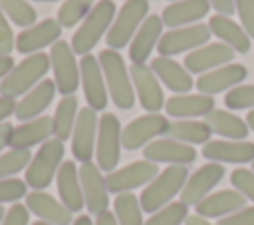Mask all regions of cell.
<instances>
[{
    "mask_svg": "<svg viewBox=\"0 0 254 225\" xmlns=\"http://www.w3.org/2000/svg\"><path fill=\"white\" fill-rule=\"evenodd\" d=\"M189 179L187 165H167L139 195L141 209L145 213H157L165 205L171 203L175 195H179Z\"/></svg>",
    "mask_w": 254,
    "mask_h": 225,
    "instance_id": "obj_1",
    "label": "cell"
},
{
    "mask_svg": "<svg viewBox=\"0 0 254 225\" xmlns=\"http://www.w3.org/2000/svg\"><path fill=\"white\" fill-rule=\"evenodd\" d=\"M99 64L103 70L107 94L119 110H131L135 106V88L131 74L125 68V62L117 50H103L99 54Z\"/></svg>",
    "mask_w": 254,
    "mask_h": 225,
    "instance_id": "obj_2",
    "label": "cell"
},
{
    "mask_svg": "<svg viewBox=\"0 0 254 225\" xmlns=\"http://www.w3.org/2000/svg\"><path fill=\"white\" fill-rule=\"evenodd\" d=\"M117 16L115 10V2L113 0H99L91 12L85 16V20L81 22V26L75 30L73 38H71V50L75 54H89L97 42L103 38L105 32H109L113 20Z\"/></svg>",
    "mask_w": 254,
    "mask_h": 225,
    "instance_id": "obj_3",
    "label": "cell"
},
{
    "mask_svg": "<svg viewBox=\"0 0 254 225\" xmlns=\"http://www.w3.org/2000/svg\"><path fill=\"white\" fill-rule=\"evenodd\" d=\"M50 68H52L50 66V54L40 52V54L26 56L0 82V96L14 98V100L18 96H26L32 88H36L42 82V78L48 74Z\"/></svg>",
    "mask_w": 254,
    "mask_h": 225,
    "instance_id": "obj_4",
    "label": "cell"
},
{
    "mask_svg": "<svg viewBox=\"0 0 254 225\" xmlns=\"http://www.w3.org/2000/svg\"><path fill=\"white\" fill-rule=\"evenodd\" d=\"M64 141L58 137H52L46 143H42L36 155H32L30 165L26 167V185L34 191H44L58 175L64 163Z\"/></svg>",
    "mask_w": 254,
    "mask_h": 225,
    "instance_id": "obj_5",
    "label": "cell"
},
{
    "mask_svg": "<svg viewBox=\"0 0 254 225\" xmlns=\"http://www.w3.org/2000/svg\"><path fill=\"white\" fill-rule=\"evenodd\" d=\"M147 14H149V0H125L105 38L109 50L125 48L133 40L141 24L145 22Z\"/></svg>",
    "mask_w": 254,
    "mask_h": 225,
    "instance_id": "obj_6",
    "label": "cell"
},
{
    "mask_svg": "<svg viewBox=\"0 0 254 225\" xmlns=\"http://www.w3.org/2000/svg\"><path fill=\"white\" fill-rule=\"evenodd\" d=\"M121 125L115 113H103L97 125V141H95V159L101 171H115L121 157Z\"/></svg>",
    "mask_w": 254,
    "mask_h": 225,
    "instance_id": "obj_7",
    "label": "cell"
},
{
    "mask_svg": "<svg viewBox=\"0 0 254 225\" xmlns=\"http://www.w3.org/2000/svg\"><path fill=\"white\" fill-rule=\"evenodd\" d=\"M50 66L54 72L56 90L62 96H73L79 82V64L75 62V52L65 40H58L50 50Z\"/></svg>",
    "mask_w": 254,
    "mask_h": 225,
    "instance_id": "obj_8",
    "label": "cell"
},
{
    "mask_svg": "<svg viewBox=\"0 0 254 225\" xmlns=\"http://www.w3.org/2000/svg\"><path fill=\"white\" fill-rule=\"evenodd\" d=\"M210 40V28L208 24H190V26H183V28H175L169 30L167 34L161 36L157 50L161 56L171 58L189 50H198L202 46H206V42Z\"/></svg>",
    "mask_w": 254,
    "mask_h": 225,
    "instance_id": "obj_9",
    "label": "cell"
},
{
    "mask_svg": "<svg viewBox=\"0 0 254 225\" xmlns=\"http://www.w3.org/2000/svg\"><path fill=\"white\" fill-rule=\"evenodd\" d=\"M169 123L171 121L161 113H147V115L131 119L121 131L123 149L135 151L139 147H145L153 139H159L161 135H167Z\"/></svg>",
    "mask_w": 254,
    "mask_h": 225,
    "instance_id": "obj_10",
    "label": "cell"
},
{
    "mask_svg": "<svg viewBox=\"0 0 254 225\" xmlns=\"http://www.w3.org/2000/svg\"><path fill=\"white\" fill-rule=\"evenodd\" d=\"M159 165L147 159H139L133 161L125 167H119L111 173L105 175V183L109 193H131V189L141 187V185H149L157 175H159Z\"/></svg>",
    "mask_w": 254,
    "mask_h": 225,
    "instance_id": "obj_11",
    "label": "cell"
},
{
    "mask_svg": "<svg viewBox=\"0 0 254 225\" xmlns=\"http://www.w3.org/2000/svg\"><path fill=\"white\" fill-rule=\"evenodd\" d=\"M79 82L83 88V96L87 100V108L95 112H103L107 106L109 94H107L99 58H95L93 54H85L79 60Z\"/></svg>",
    "mask_w": 254,
    "mask_h": 225,
    "instance_id": "obj_12",
    "label": "cell"
},
{
    "mask_svg": "<svg viewBox=\"0 0 254 225\" xmlns=\"http://www.w3.org/2000/svg\"><path fill=\"white\" fill-rule=\"evenodd\" d=\"M129 74H131V82H133V88H135V94H137L141 108L147 110L149 113H159L165 108L167 100H165L161 82L155 76V72L151 70V66L133 64Z\"/></svg>",
    "mask_w": 254,
    "mask_h": 225,
    "instance_id": "obj_13",
    "label": "cell"
},
{
    "mask_svg": "<svg viewBox=\"0 0 254 225\" xmlns=\"http://www.w3.org/2000/svg\"><path fill=\"white\" fill-rule=\"evenodd\" d=\"M97 125H99V117H97L95 110H91V108L79 110L75 127L71 133V153L81 163L91 161V157L95 155Z\"/></svg>",
    "mask_w": 254,
    "mask_h": 225,
    "instance_id": "obj_14",
    "label": "cell"
},
{
    "mask_svg": "<svg viewBox=\"0 0 254 225\" xmlns=\"http://www.w3.org/2000/svg\"><path fill=\"white\" fill-rule=\"evenodd\" d=\"M224 165L220 163H206L202 167H198L194 173L189 175L183 191H181V201L189 207V205H198L204 197L210 195V191L214 189V185H218L224 177Z\"/></svg>",
    "mask_w": 254,
    "mask_h": 225,
    "instance_id": "obj_15",
    "label": "cell"
},
{
    "mask_svg": "<svg viewBox=\"0 0 254 225\" xmlns=\"http://www.w3.org/2000/svg\"><path fill=\"white\" fill-rule=\"evenodd\" d=\"M79 179H81V189H83V199L85 207L91 215H99L107 211L109 205V189L105 183V177L97 163L87 161L79 165Z\"/></svg>",
    "mask_w": 254,
    "mask_h": 225,
    "instance_id": "obj_16",
    "label": "cell"
},
{
    "mask_svg": "<svg viewBox=\"0 0 254 225\" xmlns=\"http://www.w3.org/2000/svg\"><path fill=\"white\" fill-rule=\"evenodd\" d=\"M143 157L153 163H169V165H189L196 159V149L192 145L181 143L171 137L153 139L143 147Z\"/></svg>",
    "mask_w": 254,
    "mask_h": 225,
    "instance_id": "obj_17",
    "label": "cell"
},
{
    "mask_svg": "<svg viewBox=\"0 0 254 225\" xmlns=\"http://www.w3.org/2000/svg\"><path fill=\"white\" fill-rule=\"evenodd\" d=\"M62 36V24L54 18L36 22L16 36V50L20 54H36L46 46H54Z\"/></svg>",
    "mask_w": 254,
    "mask_h": 225,
    "instance_id": "obj_18",
    "label": "cell"
},
{
    "mask_svg": "<svg viewBox=\"0 0 254 225\" xmlns=\"http://www.w3.org/2000/svg\"><path fill=\"white\" fill-rule=\"evenodd\" d=\"M246 76H248V70L242 64H226L198 76V80L194 82V88L198 90V94L214 96L240 86L246 80Z\"/></svg>",
    "mask_w": 254,
    "mask_h": 225,
    "instance_id": "obj_19",
    "label": "cell"
},
{
    "mask_svg": "<svg viewBox=\"0 0 254 225\" xmlns=\"http://www.w3.org/2000/svg\"><path fill=\"white\" fill-rule=\"evenodd\" d=\"M202 157L212 163H252L254 143L246 139H212L202 145Z\"/></svg>",
    "mask_w": 254,
    "mask_h": 225,
    "instance_id": "obj_20",
    "label": "cell"
},
{
    "mask_svg": "<svg viewBox=\"0 0 254 225\" xmlns=\"http://www.w3.org/2000/svg\"><path fill=\"white\" fill-rule=\"evenodd\" d=\"M234 58V50L222 42H214V44H206L198 50H192L190 54H187L185 58V68L190 74H206L210 70H216L220 66L230 64Z\"/></svg>",
    "mask_w": 254,
    "mask_h": 225,
    "instance_id": "obj_21",
    "label": "cell"
},
{
    "mask_svg": "<svg viewBox=\"0 0 254 225\" xmlns=\"http://www.w3.org/2000/svg\"><path fill=\"white\" fill-rule=\"evenodd\" d=\"M26 207L30 213H34L40 221L52 223V225H71V211L58 201L54 195L46 191H30L26 195Z\"/></svg>",
    "mask_w": 254,
    "mask_h": 225,
    "instance_id": "obj_22",
    "label": "cell"
},
{
    "mask_svg": "<svg viewBox=\"0 0 254 225\" xmlns=\"http://www.w3.org/2000/svg\"><path fill=\"white\" fill-rule=\"evenodd\" d=\"M54 135V119L50 115H40L30 121H22L12 129L10 147L12 149H30L34 145L46 143Z\"/></svg>",
    "mask_w": 254,
    "mask_h": 225,
    "instance_id": "obj_23",
    "label": "cell"
},
{
    "mask_svg": "<svg viewBox=\"0 0 254 225\" xmlns=\"http://www.w3.org/2000/svg\"><path fill=\"white\" fill-rule=\"evenodd\" d=\"M163 20L157 14H151L145 18V22L141 24V28L137 30V34L131 40L129 46V60L133 64H145L153 52V48L159 44L161 36H163Z\"/></svg>",
    "mask_w": 254,
    "mask_h": 225,
    "instance_id": "obj_24",
    "label": "cell"
},
{
    "mask_svg": "<svg viewBox=\"0 0 254 225\" xmlns=\"http://www.w3.org/2000/svg\"><path fill=\"white\" fill-rule=\"evenodd\" d=\"M56 183H58V193H60V201L71 211L77 213L85 207V199H83V189H81V179H79V169L75 167V163L71 159L64 161L58 175H56Z\"/></svg>",
    "mask_w": 254,
    "mask_h": 225,
    "instance_id": "obj_25",
    "label": "cell"
},
{
    "mask_svg": "<svg viewBox=\"0 0 254 225\" xmlns=\"http://www.w3.org/2000/svg\"><path fill=\"white\" fill-rule=\"evenodd\" d=\"M151 70L155 72L159 82L175 94H187L194 88V80H192L190 72L187 68H183V64H179L173 58L157 56L151 62Z\"/></svg>",
    "mask_w": 254,
    "mask_h": 225,
    "instance_id": "obj_26",
    "label": "cell"
},
{
    "mask_svg": "<svg viewBox=\"0 0 254 225\" xmlns=\"http://www.w3.org/2000/svg\"><path fill=\"white\" fill-rule=\"evenodd\" d=\"M246 207V197L236 191V189H222L216 193H210L208 197H204L194 209L196 215L204 217V219H212V217H226L232 215L240 209Z\"/></svg>",
    "mask_w": 254,
    "mask_h": 225,
    "instance_id": "obj_27",
    "label": "cell"
},
{
    "mask_svg": "<svg viewBox=\"0 0 254 225\" xmlns=\"http://www.w3.org/2000/svg\"><path fill=\"white\" fill-rule=\"evenodd\" d=\"M56 96V82L54 80H42L36 88H32L16 106V117L20 121H30L42 115V112L48 110V106L54 102Z\"/></svg>",
    "mask_w": 254,
    "mask_h": 225,
    "instance_id": "obj_28",
    "label": "cell"
},
{
    "mask_svg": "<svg viewBox=\"0 0 254 225\" xmlns=\"http://www.w3.org/2000/svg\"><path fill=\"white\" fill-rule=\"evenodd\" d=\"M165 110L167 115L177 119L200 117V115H208L214 110V98L204 94H179V96H171L165 102Z\"/></svg>",
    "mask_w": 254,
    "mask_h": 225,
    "instance_id": "obj_29",
    "label": "cell"
},
{
    "mask_svg": "<svg viewBox=\"0 0 254 225\" xmlns=\"http://www.w3.org/2000/svg\"><path fill=\"white\" fill-rule=\"evenodd\" d=\"M208 10H210L208 0H179L163 10L161 20L169 28H183L196 24L200 18L208 14Z\"/></svg>",
    "mask_w": 254,
    "mask_h": 225,
    "instance_id": "obj_30",
    "label": "cell"
},
{
    "mask_svg": "<svg viewBox=\"0 0 254 225\" xmlns=\"http://www.w3.org/2000/svg\"><path fill=\"white\" fill-rule=\"evenodd\" d=\"M208 28H210V34H214L216 38H220L222 44L230 46L234 52L238 54H246L250 50V36L246 34V30L234 22L230 16H220V14H214L210 20H208Z\"/></svg>",
    "mask_w": 254,
    "mask_h": 225,
    "instance_id": "obj_31",
    "label": "cell"
},
{
    "mask_svg": "<svg viewBox=\"0 0 254 225\" xmlns=\"http://www.w3.org/2000/svg\"><path fill=\"white\" fill-rule=\"evenodd\" d=\"M204 123L210 127L212 133H218L226 139H234V141H242L246 139L250 127L246 123V119L238 117L232 112L226 110H212L208 115H204Z\"/></svg>",
    "mask_w": 254,
    "mask_h": 225,
    "instance_id": "obj_32",
    "label": "cell"
},
{
    "mask_svg": "<svg viewBox=\"0 0 254 225\" xmlns=\"http://www.w3.org/2000/svg\"><path fill=\"white\" fill-rule=\"evenodd\" d=\"M210 135H212L210 127L204 121H196V119H173L167 131V137L187 145H196V143L204 145L210 141Z\"/></svg>",
    "mask_w": 254,
    "mask_h": 225,
    "instance_id": "obj_33",
    "label": "cell"
},
{
    "mask_svg": "<svg viewBox=\"0 0 254 225\" xmlns=\"http://www.w3.org/2000/svg\"><path fill=\"white\" fill-rule=\"evenodd\" d=\"M79 108H77V98L75 96H64L58 106H56V113L52 115L54 119V135L62 141L69 139L75 127V119H77Z\"/></svg>",
    "mask_w": 254,
    "mask_h": 225,
    "instance_id": "obj_34",
    "label": "cell"
},
{
    "mask_svg": "<svg viewBox=\"0 0 254 225\" xmlns=\"http://www.w3.org/2000/svg\"><path fill=\"white\" fill-rule=\"evenodd\" d=\"M113 213L119 225H145L139 197L133 193H119L113 201Z\"/></svg>",
    "mask_w": 254,
    "mask_h": 225,
    "instance_id": "obj_35",
    "label": "cell"
},
{
    "mask_svg": "<svg viewBox=\"0 0 254 225\" xmlns=\"http://www.w3.org/2000/svg\"><path fill=\"white\" fill-rule=\"evenodd\" d=\"M0 10L4 12V16L14 22L16 26L22 28H30L36 24V10L30 6L28 0H0Z\"/></svg>",
    "mask_w": 254,
    "mask_h": 225,
    "instance_id": "obj_36",
    "label": "cell"
},
{
    "mask_svg": "<svg viewBox=\"0 0 254 225\" xmlns=\"http://www.w3.org/2000/svg\"><path fill=\"white\" fill-rule=\"evenodd\" d=\"M93 6V0H64L58 10V22L62 28H71L77 22H83Z\"/></svg>",
    "mask_w": 254,
    "mask_h": 225,
    "instance_id": "obj_37",
    "label": "cell"
},
{
    "mask_svg": "<svg viewBox=\"0 0 254 225\" xmlns=\"http://www.w3.org/2000/svg\"><path fill=\"white\" fill-rule=\"evenodd\" d=\"M187 217H189V207L183 201H173L163 209H159L157 213H153L145 221V225H183Z\"/></svg>",
    "mask_w": 254,
    "mask_h": 225,
    "instance_id": "obj_38",
    "label": "cell"
},
{
    "mask_svg": "<svg viewBox=\"0 0 254 225\" xmlns=\"http://www.w3.org/2000/svg\"><path fill=\"white\" fill-rule=\"evenodd\" d=\"M32 161L30 149H10L0 155V179H8L24 171Z\"/></svg>",
    "mask_w": 254,
    "mask_h": 225,
    "instance_id": "obj_39",
    "label": "cell"
},
{
    "mask_svg": "<svg viewBox=\"0 0 254 225\" xmlns=\"http://www.w3.org/2000/svg\"><path fill=\"white\" fill-rule=\"evenodd\" d=\"M224 106L232 112L238 110H254V84L248 86H236L226 92Z\"/></svg>",
    "mask_w": 254,
    "mask_h": 225,
    "instance_id": "obj_40",
    "label": "cell"
},
{
    "mask_svg": "<svg viewBox=\"0 0 254 225\" xmlns=\"http://www.w3.org/2000/svg\"><path fill=\"white\" fill-rule=\"evenodd\" d=\"M28 195V185L24 179L8 177L0 179V205L2 203H16L18 199Z\"/></svg>",
    "mask_w": 254,
    "mask_h": 225,
    "instance_id": "obj_41",
    "label": "cell"
},
{
    "mask_svg": "<svg viewBox=\"0 0 254 225\" xmlns=\"http://www.w3.org/2000/svg\"><path fill=\"white\" fill-rule=\"evenodd\" d=\"M230 183L236 191H240L246 199L254 201V171L252 169H244L238 167L230 173Z\"/></svg>",
    "mask_w": 254,
    "mask_h": 225,
    "instance_id": "obj_42",
    "label": "cell"
},
{
    "mask_svg": "<svg viewBox=\"0 0 254 225\" xmlns=\"http://www.w3.org/2000/svg\"><path fill=\"white\" fill-rule=\"evenodd\" d=\"M234 6L240 16L242 28L250 38H254V0H234Z\"/></svg>",
    "mask_w": 254,
    "mask_h": 225,
    "instance_id": "obj_43",
    "label": "cell"
},
{
    "mask_svg": "<svg viewBox=\"0 0 254 225\" xmlns=\"http://www.w3.org/2000/svg\"><path fill=\"white\" fill-rule=\"evenodd\" d=\"M12 48H16V38L8 24V18L0 10V56H10Z\"/></svg>",
    "mask_w": 254,
    "mask_h": 225,
    "instance_id": "obj_44",
    "label": "cell"
},
{
    "mask_svg": "<svg viewBox=\"0 0 254 225\" xmlns=\"http://www.w3.org/2000/svg\"><path fill=\"white\" fill-rule=\"evenodd\" d=\"M28 223H30V211L22 203H14L2 219V225H28Z\"/></svg>",
    "mask_w": 254,
    "mask_h": 225,
    "instance_id": "obj_45",
    "label": "cell"
},
{
    "mask_svg": "<svg viewBox=\"0 0 254 225\" xmlns=\"http://www.w3.org/2000/svg\"><path fill=\"white\" fill-rule=\"evenodd\" d=\"M216 225H254V207H244L232 215H226Z\"/></svg>",
    "mask_w": 254,
    "mask_h": 225,
    "instance_id": "obj_46",
    "label": "cell"
},
{
    "mask_svg": "<svg viewBox=\"0 0 254 225\" xmlns=\"http://www.w3.org/2000/svg\"><path fill=\"white\" fill-rule=\"evenodd\" d=\"M16 106H18V102L14 98L0 96V123H6V119L12 113H16Z\"/></svg>",
    "mask_w": 254,
    "mask_h": 225,
    "instance_id": "obj_47",
    "label": "cell"
},
{
    "mask_svg": "<svg viewBox=\"0 0 254 225\" xmlns=\"http://www.w3.org/2000/svg\"><path fill=\"white\" fill-rule=\"evenodd\" d=\"M210 8H214L220 16H232V12L236 10L234 0H208Z\"/></svg>",
    "mask_w": 254,
    "mask_h": 225,
    "instance_id": "obj_48",
    "label": "cell"
},
{
    "mask_svg": "<svg viewBox=\"0 0 254 225\" xmlns=\"http://www.w3.org/2000/svg\"><path fill=\"white\" fill-rule=\"evenodd\" d=\"M12 129H14V125H12L10 121L0 123V151H2L6 145H10V135H12Z\"/></svg>",
    "mask_w": 254,
    "mask_h": 225,
    "instance_id": "obj_49",
    "label": "cell"
},
{
    "mask_svg": "<svg viewBox=\"0 0 254 225\" xmlns=\"http://www.w3.org/2000/svg\"><path fill=\"white\" fill-rule=\"evenodd\" d=\"M93 225H119V223H117V219H115V213L107 209V211H103V213H99V215L95 217Z\"/></svg>",
    "mask_w": 254,
    "mask_h": 225,
    "instance_id": "obj_50",
    "label": "cell"
},
{
    "mask_svg": "<svg viewBox=\"0 0 254 225\" xmlns=\"http://www.w3.org/2000/svg\"><path fill=\"white\" fill-rule=\"evenodd\" d=\"M14 66L16 64H14V58L12 56H0V82L12 72Z\"/></svg>",
    "mask_w": 254,
    "mask_h": 225,
    "instance_id": "obj_51",
    "label": "cell"
},
{
    "mask_svg": "<svg viewBox=\"0 0 254 225\" xmlns=\"http://www.w3.org/2000/svg\"><path fill=\"white\" fill-rule=\"evenodd\" d=\"M185 225H212L208 219H204V217H200V215H189L187 217V221H185Z\"/></svg>",
    "mask_w": 254,
    "mask_h": 225,
    "instance_id": "obj_52",
    "label": "cell"
},
{
    "mask_svg": "<svg viewBox=\"0 0 254 225\" xmlns=\"http://www.w3.org/2000/svg\"><path fill=\"white\" fill-rule=\"evenodd\" d=\"M71 225H93V221L89 219V215H79Z\"/></svg>",
    "mask_w": 254,
    "mask_h": 225,
    "instance_id": "obj_53",
    "label": "cell"
},
{
    "mask_svg": "<svg viewBox=\"0 0 254 225\" xmlns=\"http://www.w3.org/2000/svg\"><path fill=\"white\" fill-rule=\"evenodd\" d=\"M246 123H248V127L254 131V110L248 112V115H246Z\"/></svg>",
    "mask_w": 254,
    "mask_h": 225,
    "instance_id": "obj_54",
    "label": "cell"
},
{
    "mask_svg": "<svg viewBox=\"0 0 254 225\" xmlns=\"http://www.w3.org/2000/svg\"><path fill=\"white\" fill-rule=\"evenodd\" d=\"M4 215H6V211H4V207L0 205V225H2V219H4Z\"/></svg>",
    "mask_w": 254,
    "mask_h": 225,
    "instance_id": "obj_55",
    "label": "cell"
},
{
    "mask_svg": "<svg viewBox=\"0 0 254 225\" xmlns=\"http://www.w3.org/2000/svg\"><path fill=\"white\" fill-rule=\"evenodd\" d=\"M32 225H52V223H46V221H40V219H38V221H36V223H32Z\"/></svg>",
    "mask_w": 254,
    "mask_h": 225,
    "instance_id": "obj_56",
    "label": "cell"
},
{
    "mask_svg": "<svg viewBox=\"0 0 254 225\" xmlns=\"http://www.w3.org/2000/svg\"><path fill=\"white\" fill-rule=\"evenodd\" d=\"M38 2H56V0H38Z\"/></svg>",
    "mask_w": 254,
    "mask_h": 225,
    "instance_id": "obj_57",
    "label": "cell"
},
{
    "mask_svg": "<svg viewBox=\"0 0 254 225\" xmlns=\"http://www.w3.org/2000/svg\"><path fill=\"white\" fill-rule=\"evenodd\" d=\"M252 171H254V161H252Z\"/></svg>",
    "mask_w": 254,
    "mask_h": 225,
    "instance_id": "obj_58",
    "label": "cell"
},
{
    "mask_svg": "<svg viewBox=\"0 0 254 225\" xmlns=\"http://www.w3.org/2000/svg\"><path fill=\"white\" fill-rule=\"evenodd\" d=\"M173 2H179V0H173Z\"/></svg>",
    "mask_w": 254,
    "mask_h": 225,
    "instance_id": "obj_59",
    "label": "cell"
}]
</instances>
